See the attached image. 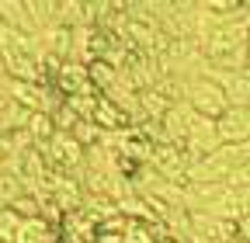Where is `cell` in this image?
I'll list each match as a JSON object with an SVG mask.
<instances>
[{"label":"cell","instance_id":"cell-1","mask_svg":"<svg viewBox=\"0 0 250 243\" xmlns=\"http://www.w3.org/2000/svg\"><path fill=\"white\" fill-rule=\"evenodd\" d=\"M184 101L195 108V115H205V118H215V122L229 111L226 90L219 87L212 77H195V80H188V83H184Z\"/></svg>","mask_w":250,"mask_h":243},{"label":"cell","instance_id":"cell-2","mask_svg":"<svg viewBox=\"0 0 250 243\" xmlns=\"http://www.w3.org/2000/svg\"><path fill=\"white\" fill-rule=\"evenodd\" d=\"M223 146H226V142H223V136H219V122H215V118H205V115H195L191 132H188V142H184V153L191 157V163H198V160L219 153Z\"/></svg>","mask_w":250,"mask_h":243},{"label":"cell","instance_id":"cell-3","mask_svg":"<svg viewBox=\"0 0 250 243\" xmlns=\"http://www.w3.org/2000/svg\"><path fill=\"white\" fill-rule=\"evenodd\" d=\"M149 167L160 174L164 181L184 188V184H188V170H191V157H188L181 146H153Z\"/></svg>","mask_w":250,"mask_h":243},{"label":"cell","instance_id":"cell-4","mask_svg":"<svg viewBox=\"0 0 250 243\" xmlns=\"http://www.w3.org/2000/svg\"><path fill=\"white\" fill-rule=\"evenodd\" d=\"M208 77L226 90L229 98V108H250V66L240 70V73H223V70H208Z\"/></svg>","mask_w":250,"mask_h":243},{"label":"cell","instance_id":"cell-5","mask_svg":"<svg viewBox=\"0 0 250 243\" xmlns=\"http://www.w3.org/2000/svg\"><path fill=\"white\" fill-rule=\"evenodd\" d=\"M191 122H195V108L188 104V101H174V104H170V111L164 115V132H167V142L184 149L188 132H191Z\"/></svg>","mask_w":250,"mask_h":243},{"label":"cell","instance_id":"cell-6","mask_svg":"<svg viewBox=\"0 0 250 243\" xmlns=\"http://www.w3.org/2000/svg\"><path fill=\"white\" fill-rule=\"evenodd\" d=\"M219 136H223L226 146L250 142V108H229L219 118Z\"/></svg>","mask_w":250,"mask_h":243},{"label":"cell","instance_id":"cell-7","mask_svg":"<svg viewBox=\"0 0 250 243\" xmlns=\"http://www.w3.org/2000/svg\"><path fill=\"white\" fill-rule=\"evenodd\" d=\"M52 83H56V90H59L62 98H73V94H83V90H90V73H87L83 63H77V59H66Z\"/></svg>","mask_w":250,"mask_h":243},{"label":"cell","instance_id":"cell-8","mask_svg":"<svg viewBox=\"0 0 250 243\" xmlns=\"http://www.w3.org/2000/svg\"><path fill=\"white\" fill-rule=\"evenodd\" d=\"M94 125H98L101 132H125V129H132V122H129V115H125L115 101L101 98L98 111H94Z\"/></svg>","mask_w":250,"mask_h":243},{"label":"cell","instance_id":"cell-9","mask_svg":"<svg viewBox=\"0 0 250 243\" xmlns=\"http://www.w3.org/2000/svg\"><path fill=\"white\" fill-rule=\"evenodd\" d=\"M87 73H90V87L98 90L101 98H104L108 90L118 83V70H115L111 63H104V59H94V63L87 66Z\"/></svg>","mask_w":250,"mask_h":243},{"label":"cell","instance_id":"cell-10","mask_svg":"<svg viewBox=\"0 0 250 243\" xmlns=\"http://www.w3.org/2000/svg\"><path fill=\"white\" fill-rule=\"evenodd\" d=\"M18 243H59L56 226H49L45 219H28L18 233Z\"/></svg>","mask_w":250,"mask_h":243},{"label":"cell","instance_id":"cell-11","mask_svg":"<svg viewBox=\"0 0 250 243\" xmlns=\"http://www.w3.org/2000/svg\"><path fill=\"white\" fill-rule=\"evenodd\" d=\"M21 226H24V219L14 208H0V243H18Z\"/></svg>","mask_w":250,"mask_h":243},{"label":"cell","instance_id":"cell-12","mask_svg":"<svg viewBox=\"0 0 250 243\" xmlns=\"http://www.w3.org/2000/svg\"><path fill=\"white\" fill-rule=\"evenodd\" d=\"M240 236H243V240H250V216H243V219H240Z\"/></svg>","mask_w":250,"mask_h":243},{"label":"cell","instance_id":"cell-13","mask_svg":"<svg viewBox=\"0 0 250 243\" xmlns=\"http://www.w3.org/2000/svg\"><path fill=\"white\" fill-rule=\"evenodd\" d=\"M160 243H174V240H160Z\"/></svg>","mask_w":250,"mask_h":243}]
</instances>
